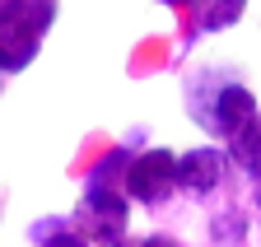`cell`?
Segmentation results:
<instances>
[{
    "label": "cell",
    "instance_id": "1",
    "mask_svg": "<svg viewBox=\"0 0 261 247\" xmlns=\"http://www.w3.org/2000/svg\"><path fill=\"white\" fill-rule=\"evenodd\" d=\"M182 107H187V117L205 135H219L224 145L261 112L256 107V94L247 89V79L238 70H228V66H201V70H191L187 84H182Z\"/></svg>",
    "mask_w": 261,
    "mask_h": 247
},
{
    "label": "cell",
    "instance_id": "2",
    "mask_svg": "<svg viewBox=\"0 0 261 247\" xmlns=\"http://www.w3.org/2000/svg\"><path fill=\"white\" fill-rule=\"evenodd\" d=\"M61 0H0V75H23L42 51Z\"/></svg>",
    "mask_w": 261,
    "mask_h": 247
},
{
    "label": "cell",
    "instance_id": "3",
    "mask_svg": "<svg viewBox=\"0 0 261 247\" xmlns=\"http://www.w3.org/2000/svg\"><path fill=\"white\" fill-rule=\"evenodd\" d=\"M70 224L93 242V247H117L130 224V196L121 187H98L80 182V205L70 210Z\"/></svg>",
    "mask_w": 261,
    "mask_h": 247
},
{
    "label": "cell",
    "instance_id": "4",
    "mask_svg": "<svg viewBox=\"0 0 261 247\" xmlns=\"http://www.w3.org/2000/svg\"><path fill=\"white\" fill-rule=\"evenodd\" d=\"M177 154L168 145H149V149H136L130 159V173H126V196L130 205H145V210H159L177 196Z\"/></svg>",
    "mask_w": 261,
    "mask_h": 247
},
{
    "label": "cell",
    "instance_id": "5",
    "mask_svg": "<svg viewBox=\"0 0 261 247\" xmlns=\"http://www.w3.org/2000/svg\"><path fill=\"white\" fill-rule=\"evenodd\" d=\"M233 159H228L224 145H191L177 154V187L196 201H210L228 187V177H233Z\"/></svg>",
    "mask_w": 261,
    "mask_h": 247
},
{
    "label": "cell",
    "instance_id": "6",
    "mask_svg": "<svg viewBox=\"0 0 261 247\" xmlns=\"http://www.w3.org/2000/svg\"><path fill=\"white\" fill-rule=\"evenodd\" d=\"M224 149H228V159H233V168H238L243 177L261 182V112H256V117H252Z\"/></svg>",
    "mask_w": 261,
    "mask_h": 247
},
{
    "label": "cell",
    "instance_id": "7",
    "mask_svg": "<svg viewBox=\"0 0 261 247\" xmlns=\"http://www.w3.org/2000/svg\"><path fill=\"white\" fill-rule=\"evenodd\" d=\"M28 242H33V247H93V242L70 224V214H47V219H33V224H28Z\"/></svg>",
    "mask_w": 261,
    "mask_h": 247
},
{
    "label": "cell",
    "instance_id": "8",
    "mask_svg": "<svg viewBox=\"0 0 261 247\" xmlns=\"http://www.w3.org/2000/svg\"><path fill=\"white\" fill-rule=\"evenodd\" d=\"M247 5L252 0H201V5H196V28H201V33H228V28L243 23Z\"/></svg>",
    "mask_w": 261,
    "mask_h": 247
},
{
    "label": "cell",
    "instance_id": "9",
    "mask_svg": "<svg viewBox=\"0 0 261 247\" xmlns=\"http://www.w3.org/2000/svg\"><path fill=\"white\" fill-rule=\"evenodd\" d=\"M210 242L215 247H243L247 242V210H219L210 219Z\"/></svg>",
    "mask_w": 261,
    "mask_h": 247
},
{
    "label": "cell",
    "instance_id": "10",
    "mask_svg": "<svg viewBox=\"0 0 261 247\" xmlns=\"http://www.w3.org/2000/svg\"><path fill=\"white\" fill-rule=\"evenodd\" d=\"M117 247H182V242H177L173 233H140V238H130V233H126Z\"/></svg>",
    "mask_w": 261,
    "mask_h": 247
},
{
    "label": "cell",
    "instance_id": "11",
    "mask_svg": "<svg viewBox=\"0 0 261 247\" xmlns=\"http://www.w3.org/2000/svg\"><path fill=\"white\" fill-rule=\"evenodd\" d=\"M159 5H168V10H196L201 0H159Z\"/></svg>",
    "mask_w": 261,
    "mask_h": 247
},
{
    "label": "cell",
    "instance_id": "12",
    "mask_svg": "<svg viewBox=\"0 0 261 247\" xmlns=\"http://www.w3.org/2000/svg\"><path fill=\"white\" fill-rule=\"evenodd\" d=\"M252 214L261 219V182H256V191H252Z\"/></svg>",
    "mask_w": 261,
    "mask_h": 247
},
{
    "label": "cell",
    "instance_id": "13",
    "mask_svg": "<svg viewBox=\"0 0 261 247\" xmlns=\"http://www.w3.org/2000/svg\"><path fill=\"white\" fill-rule=\"evenodd\" d=\"M0 89H5V75H0Z\"/></svg>",
    "mask_w": 261,
    "mask_h": 247
}]
</instances>
